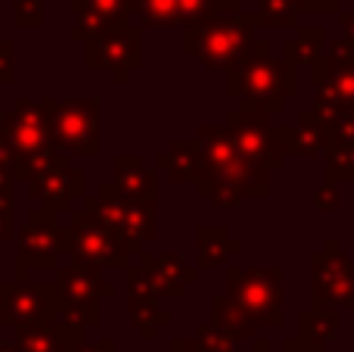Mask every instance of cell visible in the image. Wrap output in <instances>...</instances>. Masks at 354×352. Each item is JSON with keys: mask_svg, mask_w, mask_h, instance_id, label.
<instances>
[{"mask_svg": "<svg viewBox=\"0 0 354 352\" xmlns=\"http://www.w3.org/2000/svg\"><path fill=\"white\" fill-rule=\"evenodd\" d=\"M12 234V209H10V200H0V243Z\"/></svg>", "mask_w": 354, "mask_h": 352, "instance_id": "26", "label": "cell"}, {"mask_svg": "<svg viewBox=\"0 0 354 352\" xmlns=\"http://www.w3.org/2000/svg\"><path fill=\"white\" fill-rule=\"evenodd\" d=\"M84 324L72 315H62L50 324L16 328V352H78Z\"/></svg>", "mask_w": 354, "mask_h": 352, "instance_id": "11", "label": "cell"}, {"mask_svg": "<svg viewBox=\"0 0 354 352\" xmlns=\"http://www.w3.org/2000/svg\"><path fill=\"white\" fill-rule=\"evenodd\" d=\"M193 35H202L199 44H189L196 53L214 72H236L252 50V22L249 19H214V22H196Z\"/></svg>", "mask_w": 354, "mask_h": 352, "instance_id": "3", "label": "cell"}, {"mask_svg": "<svg viewBox=\"0 0 354 352\" xmlns=\"http://www.w3.org/2000/svg\"><path fill=\"white\" fill-rule=\"evenodd\" d=\"M62 249L75 256L78 265L103 268V265H124L128 256L140 253V243L118 231L106 228L91 212H72L68 225H62Z\"/></svg>", "mask_w": 354, "mask_h": 352, "instance_id": "2", "label": "cell"}, {"mask_svg": "<svg viewBox=\"0 0 354 352\" xmlns=\"http://www.w3.org/2000/svg\"><path fill=\"white\" fill-rule=\"evenodd\" d=\"M336 324L339 318L333 315V312H326L324 306H314L311 312H305V315H299V340H308V343H324L330 340L333 334H336Z\"/></svg>", "mask_w": 354, "mask_h": 352, "instance_id": "20", "label": "cell"}, {"mask_svg": "<svg viewBox=\"0 0 354 352\" xmlns=\"http://www.w3.org/2000/svg\"><path fill=\"white\" fill-rule=\"evenodd\" d=\"M326 131L311 112L299 116V128H286V141H289V153H317L324 143Z\"/></svg>", "mask_w": 354, "mask_h": 352, "instance_id": "21", "label": "cell"}, {"mask_svg": "<svg viewBox=\"0 0 354 352\" xmlns=\"http://www.w3.org/2000/svg\"><path fill=\"white\" fill-rule=\"evenodd\" d=\"M268 349H270L268 343H264V340H258V343H255V349H252V352H268Z\"/></svg>", "mask_w": 354, "mask_h": 352, "instance_id": "31", "label": "cell"}, {"mask_svg": "<svg viewBox=\"0 0 354 352\" xmlns=\"http://www.w3.org/2000/svg\"><path fill=\"white\" fill-rule=\"evenodd\" d=\"M50 143L62 153H97L100 106L93 97L56 100L50 112Z\"/></svg>", "mask_w": 354, "mask_h": 352, "instance_id": "5", "label": "cell"}, {"mask_svg": "<svg viewBox=\"0 0 354 352\" xmlns=\"http://www.w3.org/2000/svg\"><path fill=\"white\" fill-rule=\"evenodd\" d=\"M214 328H218L221 334L233 337V340H245V337H252L255 322H252V318L245 315L236 303H233V299L218 297L214 299Z\"/></svg>", "mask_w": 354, "mask_h": 352, "instance_id": "18", "label": "cell"}, {"mask_svg": "<svg viewBox=\"0 0 354 352\" xmlns=\"http://www.w3.org/2000/svg\"><path fill=\"white\" fill-rule=\"evenodd\" d=\"M230 75L236 78L230 91L243 97V112H252V116H261L268 109H283L286 97L295 94L292 66L270 56L264 44H258L255 53H249V60Z\"/></svg>", "mask_w": 354, "mask_h": 352, "instance_id": "1", "label": "cell"}, {"mask_svg": "<svg viewBox=\"0 0 354 352\" xmlns=\"http://www.w3.org/2000/svg\"><path fill=\"white\" fill-rule=\"evenodd\" d=\"M0 81H3V85H10L12 81V47L10 44H0Z\"/></svg>", "mask_w": 354, "mask_h": 352, "instance_id": "25", "label": "cell"}, {"mask_svg": "<svg viewBox=\"0 0 354 352\" xmlns=\"http://www.w3.org/2000/svg\"><path fill=\"white\" fill-rule=\"evenodd\" d=\"M280 268L264 272H230V299L252 318L264 324H280Z\"/></svg>", "mask_w": 354, "mask_h": 352, "instance_id": "7", "label": "cell"}, {"mask_svg": "<svg viewBox=\"0 0 354 352\" xmlns=\"http://www.w3.org/2000/svg\"><path fill=\"white\" fill-rule=\"evenodd\" d=\"M239 253V240L227 237V231L221 228H199V259L205 268L221 265L227 256Z\"/></svg>", "mask_w": 354, "mask_h": 352, "instance_id": "19", "label": "cell"}, {"mask_svg": "<svg viewBox=\"0 0 354 352\" xmlns=\"http://www.w3.org/2000/svg\"><path fill=\"white\" fill-rule=\"evenodd\" d=\"M171 352H205V349L199 346V340H174Z\"/></svg>", "mask_w": 354, "mask_h": 352, "instance_id": "29", "label": "cell"}, {"mask_svg": "<svg viewBox=\"0 0 354 352\" xmlns=\"http://www.w3.org/2000/svg\"><path fill=\"white\" fill-rule=\"evenodd\" d=\"M53 284H6V312L10 324L28 328V324H50L56 322L62 306H56Z\"/></svg>", "mask_w": 354, "mask_h": 352, "instance_id": "10", "label": "cell"}, {"mask_svg": "<svg viewBox=\"0 0 354 352\" xmlns=\"http://www.w3.org/2000/svg\"><path fill=\"white\" fill-rule=\"evenodd\" d=\"M50 112H53V100H44V103L19 100L10 112H3L0 143H3L6 159H28V156L53 150V143H50Z\"/></svg>", "mask_w": 354, "mask_h": 352, "instance_id": "4", "label": "cell"}, {"mask_svg": "<svg viewBox=\"0 0 354 352\" xmlns=\"http://www.w3.org/2000/svg\"><path fill=\"white\" fill-rule=\"evenodd\" d=\"M314 200H317V206H320V209H324V206H326V209H336V206H339V193H336V187H333V184H320L317 187V191H314Z\"/></svg>", "mask_w": 354, "mask_h": 352, "instance_id": "24", "label": "cell"}, {"mask_svg": "<svg viewBox=\"0 0 354 352\" xmlns=\"http://www.w3.org/2000/svg\"><path fill=\"white\" fill-rule=\"evenodd\" d=\"M227 137L230 143L236 147V153L243 156L249 166L261 168H280L283 153H289V141H286V131H274L264 118L252 116V112H233L227 118Z\"/></svg>", "mask_w": 354, "mask_h": 352, "instance_id": "6", "label": "cell"}, {"mask_svg": "<svg viewBox=\"0 0 354 352\" xmlns=\"http://www.w3.org/2000/svg\"><path fill=\"white\" fill-rule=\"evenodd\" d=\"M199 346L205 352H236L233 349V337L221 334L214 324H208V328L199 331Z\"/></svg>", "mask_w": 354, "mask_h": 352, "instance_id": "23", "label": "cell"}, {"mask_svg": "<svg viewBox=\"0 0 354 352\" xmlns=\"http://www.w3.org/2000/svg\"><path fill=\"white\" fill-rule=\"evenodd\" d=\"M140 66V31H112L106 37H97L87 47V69H109L124 78V72Z\"/></svg>", "mask_w": 354, "mask_h": 352, "instance_id": "12", "label": "cell"}, {"mask_svg": "<svg viewBox=\"0 0 354 352\" xmlns=\"http://www.w3.org/2000/svg\"><path fill=\"white\" fill-rule=\"evenodd\" d=\"M28 187L37 200L47 203L50 212H56V209H66L75 197H81V191H84V172H75L66 156H56L53 166L41 178L31 181Z\"/></svg>", "mask_w": 354, "mask_h": 352, "instance_id": "13", "label": "cell"}, {"mask_svg": "<svg viewBox=\"0 0 354 352\" xmlns=\"http://www.w3.org/2000/svg\"><path fill=\"white\" fill-rule=\"evenodd\" d=\"M56 297L62 299V312L72 318H78L81 324H97V303L103 299V293H109L112 287L100 281L97 268L87 265H68L59 268L56 274Z\"/></svg>", "mask_w": 354, "mask_h": 352, "instance_id": "8", "label": "cell"}, {"mask_svg": "<svg viewBox=\"0 0 354 352\" xmlns=\"http://www.w3.org/2000/svg\"><path fill=\"white\" fill-rule=\"evenodd\" d=\"M0 166H10V159H6V153H3V143H0Z\"/></svg>", "mask_w": 354, "mask_h": 352, "instance_id": "32", "label": "cell"}, {"mask_svg": "<svg viewBox=\"0 0 354 352\" xmlns=\"http://www.w3.org/2000/svg\"><path fill=\"white\" fill-rule=\"evenodd\" d=\"M62 253V225L56 212L44 209L28 218L19 237V268L28 262L31 268H50Z\"/></svg>", "mask_w": 354, "mask_h": 352, "instance_id": "9", "label": "cell"}, {"mask_svg": "<svg viewBox=\"0 0 354 352\" xmlns=\"http://www.w3.org/2000/svg\"><path fill=\"white\" fill-rule=\"evenodd\" d=\"M143 272H147L149 284H153V290L159 297H180L183 284H189L196 278L189 268H183V262L177 256H156V259L147 256V268Z\"/></svg>", "mask_w": 354, "mask_h": 352, "instance_id": "16", "label": "cell"}, {"mask_svg": "<svg viewBox=\"0 0 354 352\" xmlns=\"http://www.w3.org/2000/svg\"><path fill=\"white\" fill-rule=\"evenodd\" d=\"M78 352H118L112 340H100V343H81Z\"/></svg>", "mask_w": 354, "mask_h": 352, "instance_id": "28", "label": "cell"}, {"mask_svg": "<svg viewBox=\"0 0 354 352\" xmlns=\"http://www.w3.org/2000/svg\"><path fill=\"white\" fill-rule=\"evenodd\" d=\"M162 168H171L174 181H196L202 175V153L199 143H171L168 156L159 159Z\"/></svg>", "mask_w": 354, "mask_h": 352, "instance_id": "17", "label": "cell"}, {"mask_svg": "<svg viewBox=\"0 0 354 352\" xmlns=\"http://www.w3.org/2000/svg\"><path fill=\"white\" fill-rule=\"evenodd\" d=\"M324 265L314 262V297L330 303H354V265L339 253V243H330L326 253L317 256Z\"/></svg>", "mask_w": 354, "mask_h": 352, "instance_id": "14", "label": "cell"}, {"mask_svg": "<svg viewBox=\"0 0 354 352\" xmlns=\"http://www.w3.org/2000/svg\"><path fill=\"white\" fill-rule=\"evenodd\" d=\"M115 191L124 200H156V175L140 156H115Z\"/></svg>", "mask_w": 354, "mask_h": 352, "instance_id": "15", "label": "cell"}, {"mask_svg": "<svg viewBox=\"0 0 354 352\" xmlns=\"http://www.w3.org/2000/svg\"><path fill=\"white\" fill-rule=\"evenodd\" d=\"M283 352H320L317 343H308V340H286Z\"/></svg>", "mask_w": 354, "mask_h": 352, "instance_id": "27", "label": "cell"}, {"mask_svg": "<svg viewBox=\"0 0 354 352\" xmlns=\"http://www.w3.org/2000/svg\"><path fill=\"white\" fill-rule=\"evenodd\" d=\"M326 172H330V178L354 181V141H342V137H336V141L330 143Z\"/></svg>", "mask_w": 354, "mask_h": 352, "instance_id": "22", "label": "cell"}, {"mask_svg": "<svg viewBox=\"0 0 354 352\" xmlns=\"http://www.w3.org/2000/svg\"><path fill=\"white\" fill-rule=\"evenodd\" d=\"M10 322V312H6V287L0 284V324Z\"/></svg>", "mask_w": 354, "mask_h": 352, "instance_id": "30", "label": "cell"}]
</instances>
